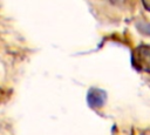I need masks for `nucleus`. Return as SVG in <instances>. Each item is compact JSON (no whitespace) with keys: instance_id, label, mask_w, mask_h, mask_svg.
Instances as JSON below:
<instances>
[{"instance_id":"nucleus-2","label":"nucleus","mask_w":150,"mask_h":135,"mask_svg":"<svg viewBox=\"0 0 150 135\" xmlns=\"http://www.w3.org/2000/svg\"><path fill=\"white\" fill-rule=\"evenodd\" d=\"M107 99L105 92L98 88H91L87 95V102L91 108H100L104 104Z\"/></svg>"},{"instance_id":"nucleus-3","label":"nucleus","mask_w":150,"mask_h":135,"mask_svg":"<svg viewBox=\"0 0 150 135\" xmlns=\"http://www.w3.org/2000/svg\"><path fill=\"white\" fill-rule=\"evenodd\" d=\"M143 5H144V7H145V8H148V9L150 11V1H144V2H143Z\"/></svg>"},{"instance_id":"nucleus-1","label":"nucleus","mask_w":150,"mask_h":135,"mask_svg":"<svg viewBox=\"0 0 150 135\" xmlns=\"http://www.w3.org/2000/svg\"><path fill=\"white\" fill-rule=\"evenodd\" d=\"M132 63L139 70L150 72V46H138L134 50Z\"/></svg>"}]
</instances>
